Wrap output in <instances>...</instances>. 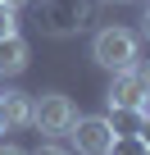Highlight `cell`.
<instances>
[{
	"mask_svg": "<svg viewBox=\"0 0 150 155\" xmlns=\"http://www.w3.org/2000/svg\"><path fill=\"white\" fill-rule=\"evenodd\" d=\"M91 59H96L100 68H109V73L136 68V59H141V41H136V32H127V28H100L96 41H91Z\"/></svg>",
	"mask_w": 150,
	"mask_h": 155,
	"instance_id": "1",
	"label": "cell"
},
{
	"mask_svg": "<svg viewBox=\"0 0 150 155\" xmlns=\"http://www.w3.org/2000/svg\"><path fill=\"white\" fill-rule=\"evenodd\" d=\"M78 119V110H73V101L68 96H59V91H41L37 101H32V128H41L46 137H59V132H68V123Z\"/></svg>",
	"mask_w": 150,
	"mask_h": 155,
	"instance_id": "2",
	"label": "cell"
},
{
	"mask_svg": "<svg viewBox=\"0 0 150 155\" xmlns=\"http://www.w3.org/2000/svg\"><path fill=\"white\" fill-rule=\"evenodd\" d=\"M145 96H150V78L141 68H123V73H114L105 105L109 110H145Z\"/></svg>",
	"mask_w": 150,
	"mask_h": 155,
	"instance_id": "3",
	"label": "cell"
},
{
	"mask_svg": "<svg viewBox=\"0 0 150 155\" xmlns=\"http://www.w3.org/2000/svg\"><path fill=\"white\" fill-rule=\"evenodd\" d=\"M68 137H73V146H78V155H105L109 141H114V128L100 114H82V119L68 123Z\"/></svg>",
	"mask_w": 150,
	"mask_h": 155,
	"instance_id": "4",
	"label": "cell"
},
{
	"mask_svg": "<svg viewBox=\"0 0 150 155\" xmlns=\"http://www.w3.org/2000/svg\"><path fill=\"white\" fill-rule=\"evenodd\" d=\"M0 123L5 128H27L32 123V96L18 91V87H5L0 91Z\"/></svg>",
	"mask_w": 150,
	"mask_h": 155,
	"instance_id": "5",
	"label": "cell"
},
{
	"mask_svg": "<svg viewBox=\"0 0 150 155\" xmlns=\"http://www.w3.org/2000/svg\"><path fill=\"white\" fill-rule=\"evenodd\" d=\"M91 18V5L87 0H50V28L64 32V28H82Z\"/></svg>",
	"mask_w": 150,
	"mask_h": 155,
	"instance_id": "6",
	"label": "cell"
},
{
	"mask_svg": "<svg viewBox=\"0 0 150 155\" xmlns=\"http://www.w3.org/2000/svg\"><path fill=\"white\" fill-rule=\"evenodd\" d=\"M27 41L14 32V37H5V41H0V78H18L23 68H27Z\"/></svg>",
	"mask_w": 150,
	"mask_h": 155,
	"instance_id": "7",
	"label": "cell"
},
{
	"mask_svg": "<svg viewBox=\"0 0 150 155\" xmlns=\"http://www.w3.org/2000/svg\"><path fill=\"white\" fill-rule=\"evenodd\" d=\"M105 155H150V141L141 132H114V141H109Z\"/></svg>",
	"mask_w": 150,
	"mask_h": 155,
	"instance_id": "8",
	"label": "cell"
},
{
	"mask_svg": "<svg viewBox=\"0 0 150 155\" xmlns=\"http://www.w3.org/2000/svg\"><path fill=\"white\" fill-rule=\"evenodd\" d=\"M114 132H145V110H109Z\"/></svg>",
	"mask_w": 150,
	"mask_h": 155,
	"instance_id": "9",
	"label": "cell"
},
{
	"mask_svg": "<svg viewBox=\"0 0 150 155\" xmlns=\"http://www.w3.org/2000/svg\"><path fill=\"white\" fill-rule=\"evenodd\" d=\"M14 32H18V9H9L5 0H0V41L14 37Z\"/></svg>",
	"mask_w": 150,
	"mask_h": 155,
	"instance_id": "10",
	"label": "cell"
},
{
	"mask_svg": "<svg viewBox=\"0 0 150 155\" xmlns=\"http://www.w3.org/2000/svg\"><path fill=\"white\" fill-rule=\"evenodd\" d=\"M32 155H68V150H64V146H37Z\"/></svg>",
	"mask_w": 150,
	"mask_h": 155,
	"instance_id": "11",
	"label": "cell"
},
{
	"mask_svg": "<svg viewBox=\"0 0 150 155\" xmlns=\"http://www.w3.org/2000/svg\"><path fill=\"white\" fill-rule=\"evenodd\" d=\"M0 155H23V150L18 146H0Z\"/></svg>",
	"mask_w": 150,
	"mask_h": 155,
	"instance_id": "12",
	"label": "cell"
},
{
	"mask_svg": "<svg viewBox=\"0 0 150 155\" xmlns=\"http://www.w3.org/2000/svg\"><path fill=\"white\" fill-rule=\"evenodd\" d=\"M5 5H9V9H23V5H27V0H5Z\"/></svg>",
	"mask_w": 150,
	"mask_h": 155,
	"instance_id": "13",
	"label": "cell"
},
{
	"mask_svg": "<svg viewBox=\"0 0 150 155\" xmlns=\"http://www.w3.org/2000/svg\"><path fill=\"white\" fill-rule=\"evenodd\" d=\"M118 5H132V0H118Z\"/></svg>",
	"mask_w": 150,
	"mask_h": 155,
	"instance_id": "14",
	"label": "cell"
},
{
	"mask_svg": "<svg viewBox=\"0 0 150 155\" xmlns=\"http://www.w3.org/2000/svg\"><path fill=\"white\" fill-rule=\"evenodd\" d=\"M0 132H5V123H0Z\"/></svg>",
	"mask_w": 150,
	"mask_h": 155,
	"instance_id": "15",
	"label": "cell"
}]
</instances>
